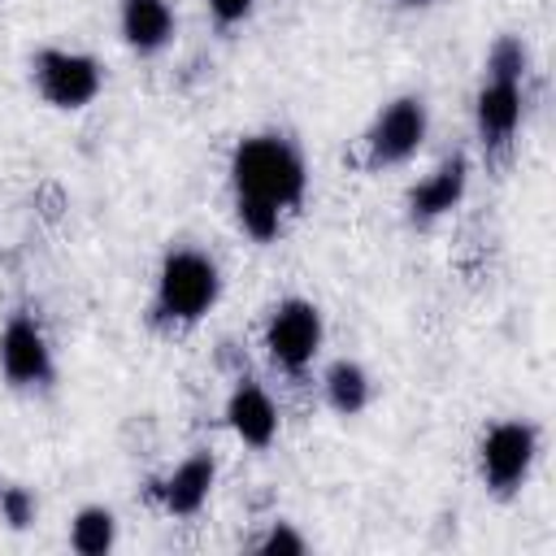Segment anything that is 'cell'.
<instances>
[{
  "mask_svg": "<svg viewBox=\"0 0 556 556\" xmlns=\"http://www.w3.org/2000/svg\"><path fill=\"white\" fill-rule=\"evenodd\" d=\"M230 178H235V191H239V195L265 200V204H274V208H291V204H300V195H304V161L295 156L291 143H282V139H274V135L243 139V143L235 148Z\"/></svg>",
  "mask_w": 556,
  "mask_h": 556,
  "instance_id": "1",
  "label": "cell"
},
{
  "mask_svg": "<svg viewBox=\"0 0 556 556\" xmlns=\"http://www.w3.org/2000/svg\"><path fill=\"white\" fill-rule=\"evenodd\" d=\"M222 291V278L213 269L208 256L200 252H169L165 265H161V278H156V313L165 321H200L213 300Z\"/></svg>",
  "mask_w": 556,
  "mask_h": 556,
  "instance_id": "2",
  "label": "cell"
},
{
  "mask_svg": "<svg viewBox=\"0 0 556 556\" xmlns=\"http://www.w3.org/2000/svg\"><path fill=\"white\" fill-rule=\"evenodd\" d=\"M35 87L56 109H83L100 91V65L91 56H83V52L43 48L35 56Z\"/></svg>",
  "mask_w": 556,
  "mask_h": 556,
  "instance_id": "3",
  "label": "cell"
},
{
  "mask_svg": "<svg viewBox=\"0 0 556 556\" xmlns=\"http://www.w3.org/2000/svg\"><path fill=\"white\" fill-rule=\"evenodd\" d=\"M421 139H426V104L413 96L391 100L365 135L369 165H400L421 148Z\"/></svg>",
  "mask_w": 556,
  "mask_h": 556,
  "instance_id": "4",
  "label": "cell"
},
{
  "mask_svg": "<svg viewBox=\"0 0 556 556\" xmlns=\"http://www.w3.org/2000/svg\"><path fill=\"white\" fill-rule=\"evenodd\" d=\"M534 426L526 421H500L486 439H482V478L491 491L508 495L521 486V478L530 473L534 460Z\"/></svg>",
  "mask_w": 556,
  "mask_h": 556,
  "instance_id": "5",
  "label": "cell"
},
{
  "mask_svg": "<svg viewBox=\"0 0 556 556\" xmlns=\"http://www.w3.org/2000/svg\"><path fill=\"white\" fill-rule=\"evenodd\" d=\"M321 343V317L308 300H287L265 326V348L282 369H304Z\"/></svg>",
  "mask_w": 556,
  "mask_h": 556,
  "instance_id": "6",
  "label": "cell"
},
{
  "mask_svg": "<svg viewBox=\"0 0 556 556\" xmlns=\"http://www.w3.org/2000/svg\"><path fill=\"white\" fill-rule=\"evenodd\" d=\"M0 369L13 387H39L52 378V352L30 317H13L0 334Z\"/></svg>",
  "mask_w": 556,
  "mask_h": 556,
  "instance_id": "7",
  "label": "cell"
},
{
  "mask_svg": "<svg viewBox=\"0 0 556 556\" xmlns=\"http://www.w3.org/2000/svg\"><path fill=\"white\" fill-rule=\"evenodd\" d=\"M213 478H217L213 456H208V452H195V456H187V460L156 486V495H161L165 513L191 517V513L204 508V500H208V491H213Z\"/></svg>",
  "mask_w": 556,
  "mask_h": 556,
  "instance_id": "8",
  "label": "cell"
},
{
  "mask_svg": "<svg viewBox=\"0 0 556 556\" xmlns=\"http://www.w3.org/2000/svg\"><path fill=\"white\" fill-rule=\"evenodd\" d=\"M465 178H469L465 156H447L421 187H413V195H408L413 222H434V217H443L447 208H456L460 195H465Z\"/></svg>",
  "mask_w": 556,
  "mask_h": 556,
  "instance_id": "9",
  "label": "cell"
},
{
  "mask_svg": "<svg viewBox=\"0 0 556 556\" xmlns=\"http://www.w3.org/2000/svg\"><path fill=\"white\" fill-rule=\"evenodd\" d=\"M521 122V87L504 78H486L478 91V135L482 143H508Z\"/></svg>",
  "mask_w": 556,
  "mask_h": 556,
  "instance_id": "10",
  "label": "cell"
},
{
  "mask_svg": "<svg viewBox=\"0 0 556 556\" xmlns=\"http://www.w3.org/2000/svg\"><path fill=\"white\" fill-rule=\"evenodd\" d=\"M226 421H230V430H235L243 443L265 447V443L274 439V430H278V408H274V400H269L261 387L243 382V387L230 395V404H226Z\"/></svg>",
  "mask_w": 556,
  "mask_h": 556,
  "instance_id": "11",
  "label": "cell"
},
{
  "mask_svg": "<svg viewBox=\"0 0 556 556\" xmlns=\"http://www.w3.org/2000/svg\"><path fill=\"white\" fill-rule=\"evenodd\" d=\"M122 35L135 52H161L174 35V9L165 0H122Z\"/></svg>",
  "mask_w": 556,
  "mask_h": 556,
  "instance_id": "12",
  "label": "cell"
},
{
  "mask_svg": "<svg viewBox=\"0 0 556 556\" xmlns=\"http://www.w3.org/2000/svg\"><path fill=\"white\" fill-rule=\"evenodd\" d=\"M326 400H330V408H339L343 417L361 413V408L369 404V378H365V369L352 365V361H334V365L326 369Z\"/></svg>",
  "mask_w": 556,
  "mask_h": 556,
  "instance_id": "13",
  "label": "cell"
},
{
  "mask_svg": "<svg viewBox=\"0 0 556 556\" xmlns=\"http://www.w3.org/2000/svg\"><path fill=\"white\" fill-rule=\"evenodd\" d=\"M113 534H117V526H113V513L109 508H83L78 517H74V526H70V543H74V552H83V556H104L109 547H113Z\"/></svg>",
  "mask_w": 556,
  "mask_h": 556,
  "instance_id": "14",
  "label": "cell"
},
{
  "mask_svg": "<svg viewBox=\"0 0 556 556\" xmlns=\"http://www.w3.org/2000/svg\"><path fill=\"white\" fill-rule=\"evenodd\" d=\"M486 74L491 78H504V83H521V74H526V48H521L517 35L495 39V48L486 56Z\"/></svg>",
  "mask_w": 556,
  "mask_h": 556,
  "instance_id": "15",
  "label": "cell"
},
{
  "mask_svg": "<svg viewBox=\"0 0 556 556\" xmlns=\"http://www.w3.org/2000/svg\"><path fill=\"white\" fill-rule=\"evenodd\" d=\"M239 226L252 235V239H274L278 235V226H282V208H274V204H265V200H248V195H239Z\"/></svg>",
  "mask_w": 556,
  "mask_h": 556,
  "instance_id": "16",
  "label": "cell"
},
{
  "mask_svg": "<svg viewBox=\"0 0 556 556\" xmlns=\"http://www.w3.org/2000/svg\"><path fill=\"white\" fill-rule=\"evenodd\" d=\"M0 517L13 530H26L35 521V495L26 486H0Z\"/></svg>",
  "mask_w": 556,
  "mask_h": 556,
  "instance_id": "17",
  "label": "cell"
},
{
  "mask_svg": "<svg viewBox=\"0 0 556 556\" xmlns=\"http://www.w3.org/2000/svg\"><path fill=\"white\" fill-rule=\"evenodd\" d=\"M256 552H265V556H304V539H300L287 521H278V526L256 543Z\"/></svg>",
  "mask_w": 556,
  "mask_h": 556,
  "instance_id": "18",
  "label": "cell"
},
{
  "mask_svg": "<svg viewBox=\"0 0 556 556\" xmlns=\"http://www.w3.org/2000/svg\"><path fill=\"white\" fill-rule=\"evenodd\" d=\"M208 9H213V17L222 26H235V22H243L252 13V0H208Z\"/></svg>",
  "mask_w": 556,
  "mask_h": 556,
  "instance_id": "19",
  "label": "cell"
},
{
  "mask_svg": "<svg viewBox=\"0 0 556 556\" xmlns=\"http://www.w3.org/2000/svg\"><path fill=\"white\" fill-rule=\"evenodd\" d=\"M408 4H426V0H408Z\"/></svg>",
  "mask_w": 556,
  "mask_h": 556,
  "instance_id": "20",
  "label": "cell"
}]
</instances>
